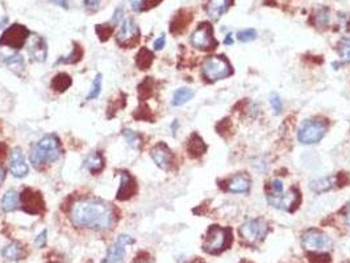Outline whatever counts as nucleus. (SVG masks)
Returning <instances> with one entry per match:
<instances>
[{
	"label": "nucleus",
	"instance_id": "obj_1",
	"mask_svg": "<svg viewBox=\"0 0 350 263\" xmlns=\"http://www.w3.org/2000/svg\"><path fill=\"white\" fill-rule=\"evenodd\" d=\"M70 220L77 228L108 230L115 221L112 207L96 199L75 201L70 209Z\"/></svg>",
	"mask_w": 350,
	"mask_h": 263
},
{
	"label": "nucleus",
	"instance_id": "obj_2",
	"mask_svg": "<svg viewBox=\"0 0 350 263\" xmlns=\"http://www.w3.org/2000/svg\"><path fill=\"white\" fill-rule=\"evenodd\" d=\"M62 154L61 141L57 135L47 134L36 143L31 153V162L36 169L55 162Z\"/></svg>",
	"mask_w": 350,
	"mask_h": 263
},
{
	"label": "nucleus",
	"instance_id": "obj_3",
	"mask_svg": "<svg viewBox=\"0 0 350 263\" xmlns=\"http://www.w3.org/2000/svg\"><path fill=\"white\" fill-rule=\"evenodd\" d=\"M233 241L232 229L220 225H211L203 242V250L208 254H220L229 248Z\"/></svg>",
	"mask_w": 350,
	"mask_h": 263
},
{
	"label": "nucleus",
	"instance_id": "obj_4",
	"mask_svg": "<svg viewBox=\"0 0 350 263\" xmlns=\"http://www.w3.org/2000/svg\"><path fill=\"white\" fill-rule=\"evenodd\" d=\"M202 75L207 82L214 83L233 75V69L225 55H211L203 61Z\"/></svg>",
	"mask_w": 350,
	"mask_h": 263
},
{
	"label": "nucleus",
	"instance_id": "obj_5",
	"mask_svg": "<svg viewBox=\"0 0 350 263\" xmlns=\"http://www.w3.org/2000/svg\"><path fill=\"white\" fill-rule=\"evenodd\" d=\"M328 131V121L321 119H309L302 124L298 132V138L303 145L320 142Z\"/></svg>",
	"mask_w": 350,
	"mask_h": 263
},
{
	"label": "nucleus",
	"instance_id": "obj_6",
	"mask_svg": "<svg viewBox=\"0 0 350 263\" xmlns=\"http://www.w3.org/2000/svg\"><path fill=\"white\" fill-rule=\"evenodd\" d=\"M191 45L198 49V50L210 51L214 50L218 47V41L214 36V27L211 25V23H200L198 28L192 32V35L190 37Z\"/></svg>",
	"mask_w": 350,
	"mask_h": 263
},
{
	"label": "nucleus",
	"instance_id": "obj_7",
	"mask_svg": "<svg viewBox=\"0 0 350 263\" xmlns=\"http://www.w3.org/2000/svg\"><path fill=\"white\" fill-rule=\"evenodd\" d=\"M267 222L263 217H258L254 220H248L240 226V234L242 240L249 245H258L264 240L267 234Z\"/></svg>",
	"mask_w": 350,
	"mask_h": 263
},
{
	"label": "nucleus",
	"instance_id": "obj_8",
	"mask_svg": "<svg viewBox=\"0 0 350 263\" xmlns=\"http://www.w3.org/2000/svg\"><path fill=\"white\" fill-rule=\"evenodd\" d=\"M31 36V32L27 27L21 24H13L8 27L0 37V46L9 47L13 50H19L28 43V39Z\"/></svg>",
	"mask_w": 350,
	"mask_h": 263
},
{
	"label": "nucleus",
	"instance_id": "obj_9",
	"mask_svg": "<svg viewBox=\"0 0 350 263\" xmlns=\"http://www.w3.org/2000/svg\"><path fill=\"white\" fill-rule=\"evenodd\" d=\"M302 245L308 252H324L331 249L332 240L319 229L311 228L303 233Z\"/></svg>",
	"mask_w": 350,
	"mask_h": 263
},
{
	"label": "nucleus",
	"instance_id": "obj_10",
	"mask_svg": "<svg viewBox=\"0 0 350 263\" xmlns=\"http://www.w3.org/2000/svg\"><path fill=\"white\" fill-rule=\"evenodd\" d=\"M267 197L268 204L280 211H287V212H294L300 204L302 196H300L299 188L296 187H291L287 194H282L279 196H270L266 195Z\"/></svg>",
	"mask_w": 350,
	"mask_h": 263
},
{
	"label": "nucleus",
	"instance_id": "obj_11",
	"mask_svg": "<svg viewBox=\"0 0 350 263\" xmlns=\"http://www.w3.org/2000/svg\"><path fill=\"white\" fill-rule=\"evenodd\" d=\"M117 44L123 47L136 46L140 41V29L137 27L136 21L132 17L123 20L121 28L116 36Z\"/></svg>",
	"mask_w": 350,
	"mask_h": 263
},
{
	"label": "nucleus",
	"instance_id": "obj_12",
	"mask_svg": "<svg viewBox=\"0 0 350 263\" xmlns=\"http://www.w3.org/2000/svg\"><path fill=\"white\" fill-rule=\"evenodd\" d=\"M134 244V240L128 234H121L117 237L116 242L108 249L107 257L101 263H124L127 250L125 248L128 245Z\"/></svg>",
	"mask_w": 350,
	"mask_h": 263
},
{
	"label": "nucleus",
	"instance_id": "obj_13",
	"mask_svg": "<svg viewBox=\"0 0 350 263\" xmlns=\"http://www.w3.org/2000/svg\"><path fill=\"white\" fill-rule=\"evenodd\" d=\"M20 205L29 215H39L44 212V200L40 192L27 188L20 194Z\"/></svg>",
	"mask_w": 350,
	"mask_h": 263
},
{
	"label": "nucleus",
	"instance_id": "obj_14",
	"mask_svg": "<svg viewBox=\"0 0 350 263\" xmlns=\"http://www.w3.org/2000/svg\"><path fill=\"white\" fill-rule=\"evenodd\" d=\"M9 171L15 178H25L29 173V166L20 147H13L9 153Z\"/></svg>",
	"mask_w": 350,
	"mask_h": 263
},
{
	"label": "nucleus",
	"instance_id": "obj_15",
	"mask_svg": "<svg viewBox=\"0 0 350 263\" xmlns=\"http://www.w3.org/2000/svg\"><path fill=\"white\" fill-rule=\"evenodd\" d=\"M28 54L35 62H45L47 57L46 44L43 37L37 35H31L28 39Z\"/></svg>",
	"mask_w": 350,
	"mask_h": 263
},
{
	"label": "nucleus",
	"instance_id": "obj_16",
	"mask_svg": "<svg viewBox=\"0 0 350 263\" xmlns=\"http://www.w3.org/2000/svg\"><path fill=\"white\" fill-rule=\"evenodd\" d=\"M150 155H152L154 163L160 169H162V170H170V167L173 165V153L166 143H157L156 146H153V149L150 150Z\"/></svg>",
	"mask_w": 350,
	"mask_h": 263
},
{
	"label": "nucleus",
	"instance_id": "obj_17",
	"mask_svg": "<svg viewBox=\"0 0 350 263\" xmlns=\"http://www.w3.org/2000/svg\"><path fill=\"white\" fill-rule=\"evenodd\" d=\"M137 192V183L132 175L129 173H121V182L119 191H117L116 199L120 201L129 200Z\"/></svg>",
	"mask_w": 350,
	"mask_h": 263
},
{
	"label": "nucleus",
	"instance_id": "obj_18",
	"mask_svg": "<svg viewBox=\"0 0 350 263\" xmlns=\"http://www.w3.org/2000/svg\"><path fill=\"white\" fill-rule=\"evenodd\" d=\"M250 186H252V180H250L249 175L245 173H240V174L234 175L232 179H229V182L226 184V191L232 192V194H246V192H249Z\"/></svg>",
	"mask_w": 350,
	"mask_h": 263
},
{
	"label": "nucleus",
	"instance_id": "obj_19",
	"mask_svg": "<svg viewBox=\"0 0 350 263\" xmlns=\"http://www.w3.org/2000/svg\"><path fill=\"white\" fill-rule=\"evenodd\" d=\"M192 19H194V16L188 9H180L173 17L172 23H170V32L173 35H182L187 29V27L190 25Z\"/></svg>",
	"mask_w": 350,
	"mask_h": 263
},
{
	"label": "nucleus",
	"instance_id": "obj_20",
	"mask_svg": "<svg viewBox=\"0 0 350 263\" xmlns=\"http://www.w3.org/2000/svg\"><path fill=\"white\" fill-rule=\"evenodd\" d=\"M230 4H232V0H208L206 4L207 15L214 21H218L228 11Z\"/></svg>",
	"mask_w": 350,
	"mask_h": 263
},
{
	"label": "nucleus",
	"instance_id": "obj_21",
	"mask_svg": "<svg viewBox=\"0 0 350 263\" xmlns=\"http://www.w3.org/2000/svg\"><path fill=\"white\" fill-rule=\"evenodd\" d=\"M207 151V145L198 133L191 134L188 142H187V153L191 158H199Z\"/></svg>",
	"mask_w": 350,
	"mask_h": 263
},
{
	"label": "nucleus",
	"instance_id": "obj_22",
	"mask_svg": "<svg viewBox=\"0 0 350 263\" xmlns=\"http://www.w3.org/2000/svg\"><path fill=\"white\" fill-rule=\"evenodd\" d=\"M83 167L91 174H99L104 169V158L99 151H91L83 161Z\"/></svg>",
	"mask_w": 350,
	"mask_h": 263
},
{
	"label": "nucleus",
	"instance_id": "obj_23",
	"mask_svg": "<svg viewBox=\"0 0 350 263\" xmlns=\"http://www.w3.org/2000/svg\"><path fill=\"white\" fill-rule=\"evenodd\" d=\"M71 85H73V79L66 73L57 74L50 82L51 88L54 89L55 92H65L66 89L70 88Z\"/></svg>",
	"mask_w": 350,
	"mask_h": 263
},
{
	"label": "nucleus",
	"instance_id": "obj_24",
	"mask_svg": "<svg viewBox=\"0 0 350 263\" xmlns=\"http://www.w3.org/2000/svg\"><path fill=\"white\" fill-rule=\"evenodd\" d=\"M20 204V195L17 191L9 190L4 194L3 199H1V208L5 212H12L15 209L19 208Z\"/></svg>",
	"mask_w": 350,
	"mask_h": 263
},
{
	"label": "nucleus",
	"instance_id": "obj_25",
	"mask_svg": "<svg viewBox=\"0 0 350 263\" xmlns=\"http://www.w3.org/2000/svg\"><path fill=\"white\" fill-rule=\"evenodd\" d=\"M3 257L8 261H20L24 257V249L19 242H12L3 249Z\"/></svg>",
	"mask_w": 350,
	"mask_h": 263
},
{
	"label": "nucleus",
	"instance_id": "obj_26",
	"mask_svg": "<svg viewBox=\"0 0 350 263\" xmlns=\"http://www.w3.org/2000/svg\"><path fill=\"white\" fill-rule=\"evenodd\" d=\"M195 92L188 87H182V88H178L174 92V96H173V101L172 104L174 107H180V105L186 104L187 101H190L192 97H194Z\"/></svg>",
	"mask_w": 350,
	"mask_h": 263
},
{
	"label": "nucleus",
	"instance_id": "obj_27",
	"mask_svg": "<svg viewBox=\"0 0 350 263\" xmlns=\"http://www.w3.org/2000/svg\"><path fill=\"white\" fill-rule=\"evenodd\" d=\"M153 61H154V54L146 47H142L136 55V65L140 70H148L152 66Z\"/></svg>",
	"mask_w": 350,
	"mask_h": 263
},
{
	"label": "nucleus",
	"instance_id": "obj_28",
	"mask_svg": "<svg viewBox=\"0 0 350 263\" xmlns=\"http://www.w3.org/2000/svg\"><path fill=\"white\" fill-rule=\"evenodd\" d=\"M331 21V11L327 7H320L313 13V24L316 27L327 28Z\"/></svg>",
	"mask_w": 350,
	"mask_h": 263
},
{
	"label": "nucleus",
	"instance_id": "obj_29",
	"mask_svg": "<svg viewBox=\"0 0 350 263\" xmlns=\"http://www.w3.org/2000/svg\"><path fill=\"white\" fill-rule=\"evenodd\" d=\"M337 51H339L341 62L340 66L350 63V37H343L337 44Z\"/></svg>",
	"mask_w": 350,
	"mask_h": 263
},
{
	"label": "nucleus",
	"instance_id": "obj_30",
	"mask_svg": "<svg viewBox=\"0 0 350 263\" xmlns=\"http://www.w3.org/2000/svg\"><path fill=\"white\" fill-rule=\"evenodd\" d=\"M3 61L5 62V65L9 67L11 70H13L16 74H20L25 69V62H24L23 57L17 53L12 55H8V57H3Z\"/></svg>",
	"mask_w": 350,
	"mask_h": 263
},
{
	"label": "nucleus",
	"instance_id": "obj_31",
	"mask_svg": "<svg viewBox=\"0 0 350 263\" xmlns=\"http://www.w3.org/2000/svg\"><path fill=\"white\" fill-rule=\"evenodd\" d=\"M332 184H333V178H321V179H316V180H312L311 184H309V188H311L313 192L316 194H321V192H327L332 188Z\"/></svg>",
	"mask_w": 350,
	"mask_h": 263
},
{
	"label": "nucleus",
	"instance_id": "obj_32",
	"mask_svg": "<svg viewBox=\"0 0 350 263\" xmlns=\"http://www.w3.org/2000/svg\"><path fill=\"white\" fill-rule=\"evenodd\" d=\"M82 57H83L82 46H81L78 43H74V49H73V51H71V54L58 59V61H57V65H58V63H77L81 61Z\"/></svg>",
	"mask_w": 350,
	"mask_h": 263
},
{
	"label": "nucleus",
	"instance_id": "obj_33",
	"mask_svg": "<svg viewBox=\"0 0 350 263\" xmlns=\"http://www.w3.org/2000/svg\"><path fill=\"white\" fill-rule=\"evenodd\" d=\"M113 31H115V25L112 23L99 24L95 27V32H96L97 37L100 39V41H107L112 36Z\"/></svg>",
	"mask_w": 350,
	"mask_h": 263
},
{
	"label": "nucleus",
	"instance_id": "obj_34",
	"mask_svg": "<svg viewBox=\"0 0 350 263\" xmlns=\"http://www.w3.org/2000/svg\"><path fill=\"white\" fill-rule=\"evenodd\" d=\"M153 88H154V82L152 81V78H146V79L138 86V96H140L141 100H145V99L152 96Z\"/></svg>",
	"mask_w": 350,
	"mask_h": 263
},
{
	"label": "nucleus",
	"instance_id": "obj_35",
	"mask_svg": "<svg viewBox=\"0 0 350 263\" xmlns=\"http://www.w3.org/2000/svg\"><path fill=\"white\" fill-rule=\"evenodd\" d=\"M101 79H103V75H101L100 73L97 74L96 77H95V79H93L92 82V86H91V89H89L88 95H87V100H93V99H96L99 95H100L101 92Z\"/></svg>",
	"mask_w": 350,
	"mask_h": 263
},
{
	"label": "nucleus",
	"instance_id": "obj_36",
	"mask_svg": "<svg viewBox=\"0 0 350 263\" xmlns=\"http://www.w3.org/2000/svg\"><path fill=\"white\" fill-rule=\"evenodd\" d=\"M123 135H124L125 141L128 142L129 146L133 147V149H138V147H140L141 138L136 132L131 131V129H124V131H123Z\"/></svg>",
	"mask_w": 350,
	"mask_h": 263
},
{
	"label": "nucleus",
	"instance_id": "obj_37",
	"mask_svg": "<svg viewBox=\"0 0 350 263\" xmlns=\"http://www.w3.org/2000/svg\"><path fill=\"white\" fill-rule=\"evenodd\" d=\"M308 261L311 263H331V256L321 252H308Z\"/></svg>",
	"mask_w": 350,
	"mask_h": 263
},
{
	"label": "nucleus",
	"instance_id": "obj_38",
	"mask_svg": "<svg viewBox=\"0 0 350 263\" xmlns=\"http://www.w3.org/2000/svg\"><path fill=\"white\" fill-rule=\"evenodd\" d=\"M283 183L280 179H272L271 182L268 183V190L267 194L270 196H279V195L283 194Z\"/></svg>",
	"mask_w": 350,
	"mask_h": 263
},
{
	"label": "nucleus",
	"instance_id": "obj_39",
	"mask_svg": "<svg viewBox=\"0 0 350 263\" xmlns=\"http://www.w3.org/2000/svg\"><path fill=\"white\" fill-rule=\"evenodd\" d=\"M236 37L241 43H250V41L257 39V32L253 28H249V29H244V31L238 32Z\"/></svg>",
	"mask_w": 350,
	"mask_h": 263
},
{
	"label": "nucleus",
	"instance_id": "obj_40",
	"mask_svg": "<svg viewBox=\"0 0 350 263\" xmlns=\"http://www.w3.org/2000/svg\"><path fill=\"white\" fill-rule=\"evenodd\" d=\"M270 104H271L272 111H274L275 115H279V113L282 112V101H280L279 96H278L276 93H271V96H270Z\"/></svg>",
	"mask_w": 350,
	"mask_h": 263
},
{
	"label": "nucleus",
	"instance_id": "obj_41",
	"mask_svg": "<svg viewBox=\"0 0 350 263\" xmlns=\"http://www.w3.org/2000/svg\"><path fill=\"white\" fill-rule=\"evenodd\" d=\"M101 0H83V7L88 12H96L100 9Z\"/></svg>",
	"mask_w": 350,
	"mask_h": 263
},
{
	"label": "nucleus",
	"instance_id": "obj_42",
	"mask_svg": "<svg viewBox=\"0 0 350 263\" xmlns=\"http://www.w3.org/2000/svg\"><path fill=\"white\" fill-rule=\"evenodd\" d=\"M164 1V0H142V3H141V8L140 11H149V9H152V8L157 7L158 4H161Z\"/></svg>",
	"mask_w": 350,
	"mask_h": 263
},
{
	"label": "nucleus",
	"instance_id": "obj_43",
	"mask_svg": "<svg viewBox=\"0 0 350 263\" xmlns=\"http://www.w3.org/2000/svg\"><path fill=\"white\" fill-rule=\"evenodd\" d=\"M46 240H47V230L45 229V230H43V232L40 233L39 236L36 237L35 245L37 246V248H44V246L46 245Z\"/></svg>",
	"mask_w": 350,
	"mask_h": 263
},
{
	"label": "nucleus",
	"instance_id": "obj_44",
	"mask_svg": "<svg viewBox=\"0 0 350 263\" xmlns=\"http://www.w3.org/2000/svg\"><path fill=\"white\" fill-rule=\"evenodd\" d=\"M133 263H153V260L148 253H140V254L134 258Z\"/></svg>",
	"mask_w": 350,
	"mask_h": 263
},
{
	"label": "nucleus",
	"instance_id": "obj_45",
	"mask_svg": "<svg viewBox=\"0 0 350 263\" xmlns=\"http://www.w3.org/2000/svg\"><path fill=\"white\" fill-rule=\"evenodd\" d=\"M123 17H124V11H123V8H117L116 11H115V13H113V19H112V24L116 27L117 24L120 23L121 20H123Z\"/></svg>",
	"mask_w": 350,
	"mask_h": 263
},
{
	"label": "nucleus",
	"instance_id": "obj_46",
	"mask_svg": "<svg viewBox=\"0 0 350 263\" xmlns=\"http://www.w3.org/2000/svg\"><path fill=\"white\" fill-rule=\"evenodd\" d=\"M165 44H166V37H165V35H161L160 37L154 41V49H156V50H162L165 47Z\"/></svg>",
	"mask_w": 350,
	"mask_h": 263
},
{
	"label": "nucleus",
	"instance_id": "obj_47",
	"mask_svg": "<svg viewBox=\"0 0 350 263\" xmlns=\"http://www.w3.org/2000/svg\"><path fill=\"white\" fill-rule=\"evenodd\" d=\"M350 182L349 179V175L347 174V173H339V182H337V184H339V187H344L347 186L348 183Z\"/></svg>",
	"mask_w": 350,
	"mask_h": 263
},
{
	"label": "nucleus",
	"instance_id": "obj_48",
	"mask_svg": "<svg viewBox=\"0 0 350 263\" xmlns=\"http://www.w3.org/2000/svg\"><path fill=\"white\" fill-rule=\"evenodd\" d=\"M344 219H345L347 226L350 229V201L347 204L345 209H344Z\"/></svg>",
	"mask_w": 350,
	"mask_h": 263
},
{
	"label": "nucleus",
	"instance_id": "obj_49",
	"mask_svg": "<svg viewBox=\"0 0 350 263\" xmlns=\"http://www.w3.org/2000/svg\"><path fill=\"white\" fill-rule=\"evenodd\" d=\"M51 3L58 5L61 8H65V9H69V0H50Z\"/></svg>",
	"mask_w": 350,
	"mask_h": 263
},
{
	"label": "nucleus",
	"instance_id": "obj_50",
	"mask_svg": "<svg viewBox=\"0 0 350 263\" xmlns=\"http://www.w3.org/2000/svg\"><path fill=\"white\" fill-rule=\"evenodd\" d=\"M141 3H142V0H131V5H132L133 11H140Z\"/></svg>",
	"mask_w": 350,
	"mask_h": 263
},
{
	"label": "nucleus",
	"instance_id": "obj_51",
	"mask_svg": "<svg viewBox=\"0 0 350 263\" xmlns=\"http://www.w3.org/2000/svg\"><path fill=\"white\" fill-rule=\"evenodd\" d=\"M224 44H225V45H232V44H233V39H232V35H230V33H228L225 39H224Z\"/></svg>",
	"mask_w": 350,
	"mask_h": 263
},
{
	"label": "nucleus",
	"instance_id": "obj_52",
	"mask_svg": "<svg viewBox=\"0 0 350 263\" xmlns=\"http://www.w3.org/2000/svg\"><path fill=\"white\" fill-rule=\"evenodd\" d=\"M4 179H5V171H4V169L0 165V184L4 182Z\"/></svg>",
	"mask_w": 350,
	"mask_h": 263
},
{
	"label": "nucleus",
	"instance_id": "obj_53",
	"mask_svg": "<svg viewBox=\"0 0 350 263\" xmlns=\"http://www.w3.org/2000/svg\"><path fill=\"white\" fill-rule=\"evenodd\" d=\"M190 263H204V262H203L202 260H199V258H196V260H195L194 262H190Z\"/></svg>",
	"mask_w": 350,
	"mask_h": 263
}]
</instances>
